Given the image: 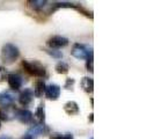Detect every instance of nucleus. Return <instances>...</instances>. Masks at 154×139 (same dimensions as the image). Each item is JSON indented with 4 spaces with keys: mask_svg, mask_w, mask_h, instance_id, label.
<instances>
[{
    "mask_svg": "<svg viewBox=\"0 0 154 139\" xmlns=\"http://www.w3.org/2000/svg\"><path fill=\"white\" fill-rule=\"evenodd\" d=\"M23 70L31 77H36L39 79H43L46 77L45 67L38 62V60H30V59H23L22 60Z\"/></svg>",
    "mask_w": 154,
    "mask_h": 139,
    "instance_id": "f257e3e1",
    "label": "nucleus"
},
{
    "mask_svg": "<svg viewBox=\"0 0 154 139\" xmlns=\"http://www.w3.org/2000/svg\"><path fill=\"white\" fill-rule=\"evenodd\" d=\"M20 57V50L13 43H6L1 48V60L6 65H11Z\"/></svg>",
    "mask_w": 154,
    "mask_h": 139,
    "instance_id": "f03ea898",
    "label": "nucleus"
},
{
    "mask_svg": "<svg viewBox=\"0 0 154 139\" xmlns=\"http://www.w3.org/2000/svg\"><path fill=\"white\" fill-rule=\"evenodd\" d=\"M67 44H69V39H66L64 36H59V35L51 36L46 41V45L49 46V49H51V50L62 49V48L66 46Z\"/></svg>",
    "mask_w": 154,
    "mask_h": 139,
    "instance_id": "7ed1b4c3",
    "label": "nucleus"
},
{
    "mask_svg": "<svg viewBox=\"0 0 154 139\" xmlns=\"http://www.w3.org/2000/svg\"><path fill=\"white\" fill-rule=\"evenodd\" d=\"M93 51L91 49H88L87 46H85L84 44H80V43H75L73 48H72V51L71 54L74 58L77 59H86L89 54H92Z\"/></svg>",
    "mask_w": 154,
    "mask_h": 139,
    "instance_id": "20e7f679",
    "label": "nucleus"
},
{
    "mask_svg": "<svg viewBox=\"0 0 154 139\" xmlns=\"http://www.w3.org/2000/svg\"><path fill=\"white\" fill-rule=\"evenodd\" d=\"M14 117L22 124H31L34 122V115L32 113L27 109H16Z\"/></svg>",
    "mask_w": 154,
    "mask_h": 139,
    "instance_id": "39448f33",
    "label": "nucleus"
},
{
    "mask_svg": "<svg viewBox=\"0 0 154 139\" xmlns=\"http://www.w3.org/2000/svg\"><path fill=\"white\" fill-rule=\"evenodd\" d=\"M28 134H30L32 138H38L41 136H45L50 133V129L49 126H46L45 124H36L34 126H31L30 129L27 132Z\"/></svg>",
    "mask_w": 154,
    "mask_h": 139,
    "instance_id": "423d86ee",
    "label": "nucleus"
},
{
    "mask_svg": "<svg viewBox=\"0 0 154 139\" xmlns=\"http://www.w3.org/2000/svg\"><path fill=\"white\" fill-rule=\"evenodd\" d=\"M60 92H62V88L60 86L57 85V84H51V85L46 86L45 87V96L46 99L51 101H57L60 96Z\"/></svg>",
    "mask_w": 154,
    "mask_h": 139,
    "instance_id": "0eeeda50",
    "label": "nucleus"
},
{
    "mask_svg": "<svg viewBox=\"0 0 154 139\" xmlns=\"http://www.w3.org/2000/svg\"><path fill=\"white\" fill-rule=\"evenodd\" d=\"M32 100H34V93H32V89H30V88H26L19 95V103L22 107L30 106Z\"/></svg>",
    "mask_w": 154,
    "mask_h": 139,
    "instance_id": "6e6552de",
    "label": "nucleus"
},
{
    "mask_svg": "<svg viewBox=\"0 0 154 139\" xmlns=\"http://www.w3.org/2000/svg\"><path fill=\"white\" fill-rule=\"evenodd\" d=\"M7 82L12 91H19L22 86V78L16 73H9L7 74Z\"/></svg>",
    "mask_w": 154,
    "mask_h": 139,
    "instance_id": "1a4fd4ad",
    "label": "nucleus"
},
{
    "mask_svg": "<svg viewBox=\"0 0 154 139\" xmlns=\"http://www.w3.org/2000/svg\"><path fill=\"white\" fill-rule=\"evenodd\" d=\"M15 101V95L9 91L0 93V106L1 107H12Z\"/></svg>",
    "mask_w": 154,
    "mask_h": 139,
    "instance_id": "9d476101",
    "label": "nucleus"
},
{
    "mask_svg": "<svg viewBox=\"0 0 154 139\" xmlns=\"http://www.w3.org/2000/svg\"><path fill=\"white\" fill-rule=\"evenodd\" d=\"M64 111L69 116H75L80 113V108L75 101H67L64 104Z\"/></svg>",
    "mask_w": 154,
    "mask_h": 139,
    "instance_id": "9b49d317",
    "label": "nucleus"
},
{
    "mask_svg": "<svg viewBox=\"0 0 154 139\" xmlns=\"http://www.w3.org/2000/svg\"><path fill=\"white\" fill-rule=\"evenodd\" d=\"M45 81L43 79H38L36 82H35V87H34V96L36 97H42L44 94H45Z\"/></svg>",
    "mask_w": 154,
    "mask_h": 139,
    "instance_id": "f8f14e48",
    "label": "nucleus"
},
{
    "mask_svg": "<svg viewBox=\"0 0 154 139\" xmlns=\"http://www.w3.org/2000/svg\"><path fill=\"white\" fill-rule=\"evenodd\" d=\"M34 119H36L37 124H44V122H45V107H44V103H41L36 108Z\"/></svg>",
    "mask_w": 154,
    "mask_h": 139,
    "instance_id": "ddd939ff",
    "label": "nucleus"
},
{
    "mask_svg": "<svg viewBox=\"0 0 154 139\" xmlns=\"http://www.w3.org/2000/svg\"><path fill=\"white\" fill-rule=\"evenodd\" d=\"M80 85H81V88L84 89V92L88 93V94L93 93V91H94V80H93L92 78L84 77L81 79Z\"/></svg>",
    "mask_w": 154,
    "mask_h": 139,
    "instance_id": "4468645a",
    "label": "nucleus"
},
{
    "mask_svg": "<svg viewBox=\"0 0 154 139\" xmlns=\"http://www.w3.org/2000/svg\"><path fill=\"white\" fill-rule=\"evenodd\" d=\"M46 4H48V1H45V0H30V1H28V6L32 11H36V12L42 11L46 6Z\"/></svg>",
    "mask_w": 154,
    "mask_h": 139,
    "instance_id": "2eb2a0df",
    "label": "nucleus"
},
{
    "mask_svg": "<svg viewBox=\"0 0 154 139\" xmlns=\"http://www.w3.org/2000/svg\"><path fill=\"white\" fill-rule=\"evenodd\" d=\"M54 70H56V72H57L58 74H67L69 71V65H67V63L60 60V62L57 63Z\"/></svg>",
    "mask_w": 154,
    "mask_h": 139,
    "instance_id": "dca6fc26",
    "label": "nucleus"
},
{
    "mask_svg": "<svg viewBox=\"0 0 154 139\" xmlns=\"http://www.w3.org/2000/svg\"><path fill=\"white\" fill-rule=\"evenodd\" d=\"M9 107H0V122L4 121V122H8L13 118V115L9 113L8 110Z\"/></svg>",
    "mask_w": 154,
    "mask_h": 139,
    "instance_id": "f3484780",
    "label": "nucleus"
},
{
    "mask_svg": "<svg viewBox=\"0 0 154 139\" xmlns=\"http://www.w3.org/2000/svg\"><path fill=\"white\" fill-rule=\"evenodd\" d=\"M43 51L48 54L49 56H51L54 59H62L63 58V52L58 51V50H51V49H43Z\"/></svg>",
    "mask_w": 154,
    "mask_h": 139,
    "instance_id": "a211bd4d",
    "label": "nucleus"
},
{
    "mask_svg": "<svg viewBox=\"0 0 154 139\" xmlns=\"http://www.w3.org/2000/svg\"><path fill=\"white\" fill-rule=\"evenodd\" d=\"M86 69L88 72L93 73L94 72V58H93V52L89 54V56L86 58Z\"/></svg>",
    "mask_w": 154,
    "mask_h": 139,
    "instance_id": "6ab92c4d",
    "label": "nucleus"
},
{
    "mask_svg": "<svg viewBox=\"0 0 154 139\" xmlns=\"http://www.w3.org/2000/svg\"><path fill=\"white\" fill-rule=\"evenodd\" d=\"M75 84V79L73 78H67L65 84H64V88L67 89V91H73V86Z\"/></svg>",
    "mask_w": 154,
    "mask_h": 139,
    "instance_id": "aec40b11",
    "label": "nucleus"
},
{
    "mask_svg": "<svg viewBox=\"0 0 154 139\" xmlns=\"http://www.w3.org/2000/svg\"><path fill=\"white\" fill-rule=\"evenodd\" d=\"M6 78H7V72H6V70L0 66V82L5 81Z\"/></svg>",
    "mask_w": 154,
    "mask_h": 139,
    "instance_id": "412c9836",
    "label": "nucleus"
},
{
    "mask_svg": "<svg viewBox=\"0 0 154 139\" xmlns=\"http://www.w3.org/2000/svg\"><path fill=\"white\" fill-rule=\"evenodd\" d=\"M50 139H63V136L60 133H51Z\"/></svg>",
    "mask_w": 154,
    "mask_h": 139,
    "instance_id": "4be33fe9",
    "label": "nucleus"
},
{
    "mask_svg": "<svg viewBox=\"0 0 154 139\" xmlns=\"http://www.w3.org/2000/svg\"><path fill=\"white\" fill-rule=\"evenodd\" d=\"M63 139H74V137H73L72 133H66V134L63 136Z\"/></svg>",
    "mask_w": 154,
    "mask_h": 139,
    "instance_id": "5701e85b",
    "label": "nucleus"
},
{
    "mask_svg": "<svg viewBox=\"0 0 154 139\" xmlns=\"http://www.w3.org/2000/svg\"><path fill=\"white\" fill-rule=\"evenodd\" d=\"M21 139H34V138L31 137L30 134H28V133H26L24 136H22V138H21Z\"/></svg>",
    "mask_w": 154,
    "mask_h": 139,
    "instance_id": "b1692460",
    "label": "nucleus"
},
{
    "mask_svg": "<svg viewBox=\"0 0 154 139\" xmlns=\"http://www.w3.org/2000/svg\"><path fill=\"white\" fill-rule=\"evenodd\" d=\"M93 116H94V114H91V115H89V117H88L89 122H93V121H94V117H93Z\"/></svg>",
    "mask_w": 154,
    "mask_h": 139,
    "instance_id": "393cba45",
    "label": "nucleus"
},
{
    "mask_svg": "<svg viewBox=\"0 0 154 139\" xmlns=\"http://www.w3.org/2000/svg\"><path fill=\"white\" fill-rule=\"evenodd\" d=\"M0 139H12L11 137H7V136H2V137H0Z\"/></svg>",
    "mask_w": 154,
    "mask_h": 139,
    "instance_id": "a878e982",
    "label": "nucleus"
},
{
    "mask_svg": "<svg viewBox=\"0 0 154 139\" xmlns=\"http://www.w3.org/2000/svg\"><path fill=\"white\" fill-rule=\"evenodd\" d=\"M0 128H1V122H0Z\"/></svg>",
    "mask_w": 154,
    "mask_h": 139,
    "instance_id": "bb28decb",
    "label": "nucleus"
},
{
    "mask_svg": "<svg viewBox=\"0 0 154 139\" xmlns=\"http://www.w3.org/2000/svg\"><path fill=\"white\" fill-rule=\"evenodd\" d=\"M89 139H94V138H93V137H91V138H89Z\"/></svg>",
    "mask_w": 154,
    "mask_h": 139,
    "instance_id": "cd10ccee",
    "label": "nucleus"
}]
</instances>
